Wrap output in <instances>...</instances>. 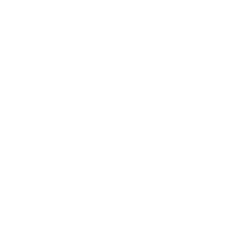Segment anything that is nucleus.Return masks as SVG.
<instances>
[]
</instances>
